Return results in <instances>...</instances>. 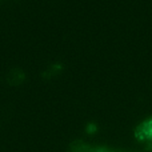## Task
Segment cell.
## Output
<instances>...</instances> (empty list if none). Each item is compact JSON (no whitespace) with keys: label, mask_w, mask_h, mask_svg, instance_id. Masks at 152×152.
<instances>
[{"label":"cell","mask_w":152,"mask_h":152,"mask_svg":"<svg viewBox=\"0 0 152 152\" xmlns=\"http://www.w3.org/2000/svg\"><path fill=\"white\" fill-rule=\"evenodd\" d=\"M105 152H108V151H105Z\"/></svg>","instance_id":"7a4b0ae2"},{"label":"cell","mask_w":152,"mask_h":152,"mask_svg":"<svg viewBox=\"0 0 152 152\" xmlns=\"http://www.w3.org/2000/svg\"><path fill=\"white\" fill-rule=\"evenodd\" d=\"M94 152H105V151H103V150H96V151H94Z\"/></svg>","instance_id":"6da1fadb"}]
</instances>
